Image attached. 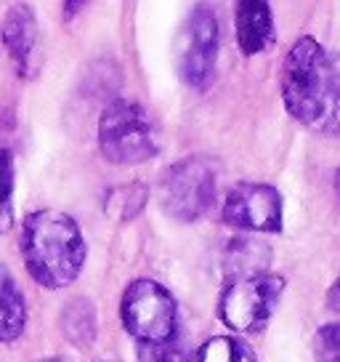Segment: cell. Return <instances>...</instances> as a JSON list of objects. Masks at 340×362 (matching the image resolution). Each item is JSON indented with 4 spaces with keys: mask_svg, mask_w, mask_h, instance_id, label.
Listing matches in <instances>:
<instances>
[{
    "mask_svg": "<svg viewBox=\"0 0 340 362\" xmlns=\"http://www.w3.org/2000/svg\"><path fill=\"white\" fill-rule=\"evenodd\" d=\"M287 115L319 136H340V54L317 37H298L282 62Z\"/></svg>",
    "mask_w": 340,
    "mask_h": 362,
    "instance_id": "cell-1",
    "label": "cell"
},
{
    "mask_svg": "<svg viewBox=\"0 0 340 362\" xmlns=\"http://www.w3.org/2000/svg\"><path fill=\"white\" fill-rule=\"evenodd\" d=\"M19 248L30 277L51 291L75 283L88 256L80 224L69 214L54 208H40L24 216Z\"/></svg>",
    "mask_w": 340,
    "mask_h": 362,
    "instance_id": "cell-2",
    "label": "cell"
},
{
    "mask_svg": "<svg viewBox=\"0 0 340 362\" xmlns=\"http://www.w3.org/2000/svg\"><path fill=\"white\" fill-rule=\"evenodd\" d=\"M99 149L112 165H138L159 152L157 125L138 102L114 99L99 117Z\"/></svg>",
    "mask_w": 340,
    "mask_h": 362,
    "instance_id": "cell-3",
    "label": "cell"
},
{
    "mask_svg": "<svg viewBox=\"0 0 340 362\" xmlns=\"http://www.w3.org/2000/svg\"><path fill=\"white\" fill-rule=\"evenodd\" d=\"M120 320L128 336L141 349L165 346L178 333V306L165 285L138 277L125 288L120 301Z\"/></svg>",
    "mask_w": 340,
    "mask_h": 362,
    "instance_id": "cell-4",
    "label": "cell"
},
{
    "mask_svg": "<svg viewBox=\"0 0 340 362\" xmlns=\"http://www.w3.org/2000/svg\"><path fill=\"white\" fill-rule=\"evenodd\" d=\"M284 277L274 272H258L231 277L218 298V320L234 333H263L284 293Z\"/></svg>",
    "mask_w": 340,
    "mask_h": 362,
    "instance_id": "cell-5",
    "label": "cell"
},
{
    "mask_svg": "<svg viewBox=\"0 0 340 362\" xmlns=\"http://www.w3.org/2000/svg\"><path fill=\"white\" fill-rule=\"evenodd\" d=\"M216 163L205 155L173 163L159 181V205L176 221H197L216 203Z\"/></svg>",
    "mask_w": 340,
    "mask_h": 362,
    "instance_id": "cell-6",
    "label": "cell"
},
{
    "mask_svg": "<svg viewBox=\"0 0 340 362\" xmlns=\"http://www.w3.org/2000/svg\"><path fill=\"white\" fill-rule=\"evenodd\" d=\"M221 24L210 3H197L178 35V72L186 86L207 88L216 78Z\"/></svg>",
    "mask_w": 340,
    "mask_h": 362,
    "instance_id": "cell-7",
    "label": "cell"
},
{
    "mask_svg": "<svg viewBox=\"0 0 340 362\" xmlns=\"http://www.w3.org/2000/svg\"><path fill=\"white\" fill-rule=\"evenodd\" d=\"M221 221L239 232L279 235L284 226L282 194L277 187L261 181L234 184L221 205Z\"/></svg>",
    "mask_w": 340,
    "mask_h": 362,
    "instance_id": "cell-8",
    "label": "cell"
},
{
    "mask_svg": "<svg viewBox=\"0 0 340 362\" xmlns=\"http://www.w3.org/2000/svg\"><path fill=\"white\" fill-rule=\"evenodd\" d=\"M0 37H3L6 54L11 59L16 75L30 78L35 72V54H37V43H40V30H37V19L27 3H13L6 11Z\"/></svg>",
    "mask_w": 340,
    "mask_h": 362,
    "instance_id": "cell-9",
    "label": "cell"
},
{
    "mask_svg": "<svg viewBox=\"0 0 340 362\" xmlns=\"http://www.w3.org/2000/svg\"><path fill=\"white\" fill-rule=\"evenodd\" d=\"M237 45L245 57H258L277 43V27L269 0H237L234 6Z\"/></svg>",
    "mask_w": 340,
    "mask_h": 362,
    "instance_id": "cell-10",
    "label": "cell"
},
{
    "mask_svg": "<svg viewBox=\"0 0 340 362\" xmlns=\"http://www.w3.org/2000/svg\"><path fill=\"white\" fill-rule=\"evenodd\" d=\"M27 325V304L19 283L6 264H0V344L19 341Z\"/></svg>",
    "mask_w": 340,
    "mask_h": 362,
    "instance_id": "cell-11",
    "label": "cell"
},
{
    "mask_svg": "<svg viewBox=\"0 0 340 362\" xmlns=\"http://www.w3.org/2000/svg\"><path fill=\"white\" fill-rule=\"evenodd\" d=\"M59 328L64 333V339L78 346V349H88L93 341H96V330H99V322H96V306L88 301V298H72L64 312H61V322Z\"/></svg>",
    "mask_w": 340,
    "mask_h": 362,
    "instance_id": "cell-12",
    "label": "cell"
},
{
    "mask_svg": "<svg viewBox=\"0 0 340 362\" xmlns=\"http://www.w3.org/2000/svg\"><path fill=\"white\" fill-rule=\"evenodd\" d=\"M149 200V187L141 181H130V184H120L112 187L107 197H104V214L114 218V221H130L136 218Z\"/></svg>",
    "mask_w": 340,
    "mask_h": 362,
    "instance_id": "cell-13",
    "label": "cell"
},
{
    "mask_svg": "<svg viewBox=\"0 0 340 362\" xmlns=\"http://www.w3.org/2000/svg\"><path fill=\"white\" fill-rule=\"evenodd\" d=\"M269 248L255 243V240H234L226 250V272L231 277H245V274H258L269 272Z\"/></svg>",
    "mask_w": 340,
    "mask_h": 362,
    "instance_id": "cell-14",
    "label": "cell"
},
{
    "mask_svg": "<svg viewBox=\"0 0 340 362\" xmlns=\"http://www.w3.org/2000/svg\"><path fill=\"white\" fill-rule=\"evenodd\" d=\"M194 362H258L255 351L239 336H213L197 349Z\"/></svg>",
    "mask_w": 340,
    "mask_h": 362,
    "instance_id": "cell-15",
    "label": "cell"
},
{
    "mask_svg": "<svg viewBox=\"0 0 340 362\" xmlns=\"http://www.w3.org/2000/svg\"><path fill=\"white\" fill-rule=\"evenodd\" d=\"M13 221V155L0 147V235L11 229Z\"/></svg>",
    "mask_w": 340,
    "mask_h": 362,
    "instance_id": "cell-16",
    "label": "cell"
},
{
    "mask_svg": "<svg viewBox=\"0 0 340 362\" xmlns=\"http://www.w3.org/2000/svg\"><path fill=\"white\" fill-rule=\"evenodd\" d=\"M314 360L340 362V322H327L314 336Z\"/></svg>",
    "mask_w": 340,
    "mask_h": 362,
    "instance_id": "cell-17",
    "label": "cell"
},
{
    "mask_svg": "<svg viewBox=\"0 0 340 362\" xmlns=\"http://www.w3.org/2000/svg\"><path fill=\"white\" fill-rule=\"evenodd\" d=\"M144 354H147V362H194V357H189L183 349H178L173 341L165 344V346L144 349Z\"/></svg>",
    "mask_w": 340,
    "mask_h": 362,
    "instance_id": "cell-18",
    "label": "cell"
},
{
    "mask_svg": "<svg viewBox=\"0 0 340 362\" xmlns=\"http://www.w3.org/2000/svg\"><path fill=\"white\" fill-rule=\"evenodd\" d=\"M327 306L335 312V315L340 317V274H338V280L329 285V291H327Z\"/></svg>",
    "mask_w": 340,
    "mask_h": 362,
    "instance_id": "cell-19",
    "label": "cell"
},
{
    "mask_svg": "<svg viewBox=\"0 0 340 362\" xmlns=\"http://www.w3.org/2000/svg\"><path fill=\"white\" fill-rule=\"evenodd\" d=\"M88 0H64V6H67V11L72 13V11H78V8H83Z\"/></svg>",
    "mask_w": 340,
    "mask_h": 362,
    "instance_id": "cell-20",
    "label": "cell"
},
{
    "mask_svg": "<svg viewBox=\"0 0 340 362\" xmlns=\"http://www.w3.org/2000/svg\"><path fill=\"white\" fill-rule=\"evenodd\" d=\"M335 192L340 194V168H338V173H335Z\"/></svg>",
    "mask_w": 340,
    "mask_h": 362,
    "instance_id": "cell-21",
    "label": "cell"
},
{
    "mask_svg": "<svg viewBox=\"0 0 340 362\" xmlns=\"http://www.w3.org/2000/svg\"><path fill=\"white\" fill-rule=\"evenodd\" d=\"M37 362H61L59 357H46V360H37Z\"/></svg>",
    "mask_w": 340,
    "mask_h": 362,
    "instance_id": "cell-22",
    "label": "cell"
},
{
    "mask_svg": "<svg viewBox=\"0 0 340 362\" xmlns=\"http://www.w3.org/2000/svg\"><path fill=\"white\" fill-rule=\"evenodd\" d=\"M104 362H114V360H104Z\"/></svg>",
    "mask_w": 340,
    "mask_h": 362,
    "instance_id": "cell-23",
    "label": "cell"
}]
</instances>
